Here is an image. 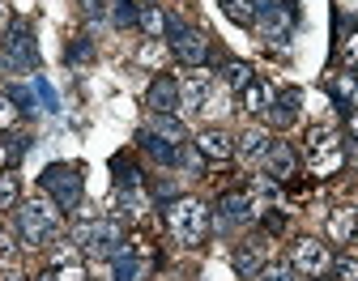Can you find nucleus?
<instances>
[{"instance_id":"nucleus-8","label":"nucleus","mask_w":358,"mask_h":281,"mask_svg":"<svg viewBox=\"0 0 358 281\" xmlns=\"http://www.w3.org/2000/svg\"><path fill=\"white\" fill-rule=\"evenodd\" d=\"M5 56H9V64L13 69H38V47H34V34H30V26H22V22H13L9 30H5Z\"/></svg>"},{"instance_id":"nucleus-6","label":"nucleus","mask_w":358,"mask_h":281,"mask_svg":"<svg viewBox=\"0 0 358 281\" xmlns=\"http://www.w3.org/2000/svg\"><path fill=\"white\" fill-rule=\"evenodd\" d=\"M290 268H294L303 281L329 277V268H333V247H329L324 239H316V234H303V239L290 243Z\"/></svg>"},{"instance_id":"nucleus-20","label":"nucleus","mask_w":358,"mask_h":281,"mask_svg":"<svg viewBox=\"0 0 358 281\" xmlns=\"http://www.w3.org/2000/svg\"><path fill=\"white\" fill-rule=\"evenodd\" d=\"M299 103H303V94H299V89L278 94V103L268 107V120H273V128H290V124L299 120Z\"/></svg>"},{"instance_id":"nucleus-11","label":"nucleus","mask_w":358,"mask_h":281,"mask_svg":"<svg viewBox=\"0 0 358 281\" xmlns=\"http://www.w3.org/2000/svg\"><path fill=\"white\" fill-rule=\"evenodd\" d=\"M231 264H235V273L248 277V281L260 277L264 264H268V247H264V239H239L235 252H231Z\"/></svg>"},{"instance_id":"nucleus-13","label":"nucleus","mask_w":358,"mask_h":281,"mask_svg":"<svg viewBox=\"0 0 358 281\" xmlns=\"http://www.w3.org/2000/svg\"><path fill=\"white\" fill-rule=\"evenodd\" d=\"M217 217L227 222V226H248V222H256L260 213H256V205H252L248 192H222V201H217Z\"/></svg>"},{"instance_id":"nucleus-28","label":"nucleus","mask_w":358,"mask_h":281,"mask_svg":"<svg viewBox=\"0 0 358 281\" xmlns=\"http://www.w3.org/2000/svg\"><path fill=\"white\" fill-rule=\"evenodd\" d=\"M333 281H358V260L354 256H333Z\"/></svg>"},{"instance_id":"nucleus-39","label":"nucleus","mask_w":358,"mask_h":281,"mask_svg":"<svg viewBox=\"0 0 358 281\" xmlns=\"http://www.w3.org/2000/svg\"><path fill=\"white\" fill-rule=\"evenodd\" d=\"M34 281H56V268H43V273H38Z\"/></svg>"},{"instance_id":"nucleus-30","label":"nucleus","mask_w":358,"mask_h":281,"mask_svg":"<svg viewBox=\"0 0 358 281\" xmlns=\"http://www.w3.org/2000/svg\"><path fill=\"white\" fill-rule=\"evenodd\" d=\"M260 281H303V277H299V273L290 268V260H286V264H264Z\"/></svg>"},{"instance_id":"nucleus-42","label":"nucleus","mask_w":358,"mask_h":281,"mask_svg":"<svg viewBox=\"0 0 358 281\" xmlns=\"http://www.w3.org/2000/svg\"><path fill=\"white\" fill-rule=\"evenodd\" d=\"M9 281H30V277H22V273H13V277H9Z\"/></svg>"},{"instance_id":"nucleus-34","label":"nucleus","mask_w":358,"mask_h":281,"mask_svg":"<svg viewBox=\"0 0 358 281\" xmlns=\"http://www.w3.org/2000/svg\"><path fill=\"white\" fill-rule=\"evenodd\" d=\"M90 56H94V47H90L85 38H77V43H73V52H69V60H90Z\"/></svg>"},{"instance_id":"nucleus-38","label":"nucleus","mask_w":358,"mask_h":281,"mask_svg":"<svg viewBox=\"0 0 358 281\" xmlns=\"http://www.w3.org/2000/svg\"><path fill=\"white\" fill-rule=\"evenodd\" d=\"M13 9L17 13H34V0H13Z\"/></svg>"},{"instance_id":"nucleus-45","label":"nucleus","mask_w":358,"mask_h":281,"mask_svg":"<svg viewBox=\"0 0 358 281\" xmlns=\"http://www.w3.org/2000/svg\"><path fill=\"white\" fill-rule=\"evenodd\" d=\"M81 5H90V0H81Z\"/></svg>"},{"instance_id":"nucleus-19","label":"nucleus","mask_w":358,"mask_h":281,"mask_svg":"<svg viewBox=\"0 0 358 281\" xmlns=\"http://www.w3.org/2000/svg\"><path fill=\"white\" fill-rule=\"evenodd\" d=\"M329 94H333V99H337V107H358V73H333L329 77Z\"/></svg>"},{"instance_id":"nucleus-27","label":"nucleus","mask_w":358,"mask_h":281,"mask_svg":"<svg viewBox=\"0 0 358 281\" xmlns=\"http://www.w3.org/2000/svg\"><path fill=\"white\" fill-rule=\"evenodd\" d=\"M162 60H166L162 38H145V47L137 52V64H145V69H158V73H162Z\"/></svg>"},{"instance_id":"nucleus-44","label":"nucleus","mask_w":358,"mask_h":281,"mask_svg":"<svg viewBox=\"0 0 358 281\" xmlns=\"http://www.w3.org/2000/svg\"><path fill=\"white\" fill-rule=\"evenodd\" d=\"M311 281H333V277H311Z\"/></svg>"},{"instance_id":"nucleus-24","label":"nucleus","mask_w":358,"mask_h":281,"mask_svg":"<svg viewBox=\"0 0 358 281\" xmlns=\"http://www.w3.org/2000/svg\"><path fill=\"white\" fill-rule=\"evenodd\" d=\"M162 140H171V145H188V128L179 124L175 115H154V124H150Z\"/></svg>"},{"instance_id":"nucleus-31","label":"nucleus","mask_w":358,"mask_h":281,"mask_svg":"<svg viewBox=\"0 0 358 281\" xmlns=\"http://www.w3.org/2000/svg\"><path fill=\"white\" fill-rule=\"evenodd\" d=\"M52 268H56V281H90L81 260H69V264H52Z\"/></svg>"},{"instance_id":"nucleus-12","label":"nucleus","mask_w":358,"mask_h":281,"mask_svg":"<svg viewBox=\"0 0 358 281\" xmlns=\"http://www.w3.org/2000/svg\"><path fill=\"white\" fill-rule=\"evenodd\" d=\"M192 145H196V154L205 162H231L235 158V136L227 128H205V132H196Z\"/></svg>"},{"instance_id":"nucleus-23","label":"nucleus","mask_w":358,"mask_h":281,"mask_svg":"<svg viewBox=\"0 0 358 281\" xmlns=\"http://www.w3.org/2000/svg\"><path fill=\"white\" fill-rule=\"evenodd\" d=\"M252 77H256V73H252L248 60H227V64H222V81H227L235 94H243V89L252 85Z\"/></svg>"},{"instance_id":"nucleus-40","label":"nucleus","mask_w":358,"mask_h":281,"mask_svg":"<svg viewBox=\"0 0 358 281\" xmlns=\"http://www.w3.org/2000/svg\"><path fill=\"white\" fill-rule=\"evenodd\" d=\"M128 5H137V9H145V5H150V0H128Z\"/></svg>"},{"instance_id":"nucleus-43","label":"nucleus","mask_w":358,"mask_h":281,"mask_svg":"<svg viewBox=\"0 0 358 281\" xmlns=\"http://www.w3.org/2000/svg\"><path fill=\"white\" fill-rule=\"evenodd\" d=\"M0 277H5V256H0Z\"/></svg>"},{"instance_id":"nucleus-16","label":"nucleus","mask_w":358,"mask_h":281,"mask_svg":"<svg viewBox=\"0 0 358 281\" xmlns=\"http://www.w3.org/2000/svg\"><path fill=\"white\" fill-rule=\"evenodd\" d=\"M137 140H141V150L158 162V166H179V145H171V140H162L154 128H141L137 132Z\"/></svg>"},{"instance_id":"nucleus-4","label":"nucleus","mask_w":358,"mask_h":281,"mask_svg":"<svg viewBox=\"0 0 358 281\" xmlns=\"http://www.w3.org/2000/svg\"><path fill=\"white\" fill-rule=\"evenodd\" d=\"M38 192L52 196L64 213H77V209H81V192H85L81 166H77V162H52L48 171L38 175Z\"/></svg>"},{"instance_id":"nucleus-3","label":"nucleus","mask_w":358,"mask_h":281,"mask_svg":"<svg viewBox=\"0 0 358 281\" xmlns=\"http://www.w3.org/2000/svg\"><path fill=\"white\" fill-rule=\"evenodd\" d=\"M13 222H17V234H22L26 247H48L60 234V226H64V209L52 196L38 192L34 201H26V205L13 209Z\"/></svg>"},{"instance_id":"nucleus-5","label":"nucleus","mask_w":358,"mask_h":281,"mask_svg":"<svg viewBox=\"0 0 358 281\" xmlns=\"http://www.w3.org/2000/svg\"><path fill=\"white\" fill-rule=\"evenodd\" d=\"M294 22H299V9H294V0H278V5H260L256 9V38L264 43H273V47H286L294 38Z\"/></svg>"},{"instance_id":"nucleus-14","label":"nucleus","mask_w":358,"mask_h":281,"mask_svg":"<svg viewBox=\"0 0 358 281\" xmlns=\"http://www.w3.org/2000/svg\"><path fill=\"white\" fill-rule=\"evenodd\" d=\"M209 89H213V73L192 69V73H188V81H179V99H184V107H192V111H205Z\"/></svg>"},{"instance_id":"nucleus-25","label":"nucleus","mask_w":358,"mask_h":281,"mask_svg":"<svg viewBox=\"0 0 358 281\" xmlns=\"http://www.w3.org/2000/svg\"><path fill=\"white\" fill-rule=\"evenodd\" d=\"M22 107H17V99H13V94L9 89H0V132H13L17 124H22Z\"/></svg>"},{"instance_id":"nucleus-10","label":"nucleus","mask_w":358,"mask_h":281,"mask_svg":"<svg viewBox=\"0 0 358 281\" xmlns=\"http://www.w3.org/2000/svg\"><path fill=\"white\" fill-rule=\"evenodd\" d=\"M145 107H150L154 115H175L179 107H184V99H179V81L166 77V73H158V77L150 81V89H145Z\"/></svg>"},{"instance_id":"nucleus-37","label":"nucleus","mask_w":358,"mask_h":281,"mask_svg":"<svg viewBox=\"0 0 358 281\" xmlns=\"http://www.w3.org/2000/svg\"><path fill=\"white\" fill-rule=\"evenodd\" d=\"M9 158H13V154H9V145L0 140V171H9Z\"/></svg>"},{"instance_id":"nucleus-17","label":"nucleus","mask_w":358,"mask_h":281,"mask_svg":"<svg viewBox=\"0 0 358 281\" xmlns=\"http://www.w3.org/2000/svg\"><path fill=\"white\" fill-rule=\"evenodd\" d=\"M354 213H358V205H337L329 213V243H337V247L354 243Z\"/></svg>"},{"instance_id":"nucleus-26","label":"nucleus","mask_w":358,"mask_h":281,"mask_svg":"<svg viewBox=\"0 0 358 281\" xmlns=\"http://www.w3.org/2000/svg\"><path fill=\"white\" fill-rule=\"evenodd\" d=\"M137 26H141L150 38H162V34H166V13H162L158 5H145V9L137 13Z\"/></svg>"},{"instance_id":"nucleus-15","label":"nucleus","mask_w":358,"mask_h":281,"mask_svg":"<svg viewBox=\"0 0 358 281\" xmlns=\"http://www.w3.org/2000/svg\"><path fill=\"white\" fill-rule=\"evenodd\" d=\"M278 103V89L268 85L264 77H252V85L239 94V107L248 111V115H268V107Z\"/></svg>"},{"instance_id":"nucleus-41","label":"nucleus","mask_w":358,"mask_h":281,"mask_svg":"<svg viewBox=\"0 0 358 281\" xmlns=\"http://www.w3.org/2000/svg\"><path fill=\"white\" fill-rule=\"evenodd\" d=\"M354 243H358V213H354Z\"/></svg>"},{"instance_id":"nucleus-18","label":"nucleus","mask_w":358,"mask_h":281,"mask_svg":"<svg viewBox=\"0 0 358 281\" xmlns=\"http://www.w3.org/2000/svg\"><path fill=\"white\" fill-rule=\"evenodd\" d=\"M268 145H273V136H268L264 128H248L243 136H235V154H239L243 162H264Z\"/></svg>"},{"instance_id":"nucleus-1","label":"nucleus","mask_w":358,"mask_h":281,"mask_svg":"<svg viewBox=\"0 0 358 281\" xmlns=\"http://www.w3.org/2000/svg\"><path fill=\"white\" fill-rule=\"evenodd\" d=\"M162 222H166V234L179 243V247H201L209 239V226H213V213L205 201L196 196H175L166 209H162Z\"/></svg>"},{"instance_id":"nucleus-36","label":"nucleus","mask_w":358,"mask_h":281,"mask_svg":"<svg viewBox=\"0 0 358 281\" xmlns=\"http://www.w3.org/2000/svg\"><path fill=\"white\" fill-rule=\"evenodd\" d=\"M345 132H350V140H358V107L345 111Z\"/></svg>"},{"instance_id":"nucleus-33","label":"nucleus","mask_w":358,"mask_h":281,"mask_svg":"<svg viewBox=\"0 0 358 281\" xmlns=\"http://www.w3.org/2000/svg\"><path fill=\"white\" fill-rule=\"evenodd\" d=\"M34 89L43 94V107H48V111H60V103H56V89H52L48 81H43V77H34Z\"/></svg>"},{"instance_id":"nucleus-7","label":"nucleus","mask_w":358,"mask_h":281,"mask_svg":"<svg viewBox=\"0 0 358 281\" xmlns=\"http://www.w3.org/2000/svg\"><path fill=\"white\" fill-rule=\"evenodd\" d=\"M166 34H171V56L179 64H188V69H205L209 60V34L205 30H192L184 22H171L166 17Z\"/></svg>"},{"instance_id":"nucleus-32","label":"nucleus","mask_w":358,"mask_h":281,"mask_svg":"<svg viewBox=\"0 0 358 281\" xmlns=\"http://www.w3.org/2000/svg\"><path fill=\"white\" fill-rule=\"evenodd\" d=\"M137 13H141L137 5H128V0H115V13H111V17H115V26H137Z\"/></svg>"},{"instance_id":"nucleus-22","label":"nucleus","mask_w":358,"mask_h":281,"mask_svg":"<svg viewBox=\"0 0 358 281\" xmlns=\"http://www.w3.org/2000/svg\"><path fill=\"white\" fill-rule=\"evenodd\" d=\"M22 205V179L17 171H0V213H13Z\"/></svg>"},{"instance_id":"nucleus-21","label":"nucleus","mask_w":358,"mask_h":281,"mask_svg":"<svg viewBox=\"0 0 358 281\" xmlns=\"http://www.w3.org/2000/svg\"><path fill=\"white\" fill-rule=\"evenodd\" d=\"M217 9H222V17L235 22V26H252L260 5H256V0H217Z\"/></svg>"},{"instance_id":"nucleus-35","label":"nucleus","mask_w":358,"mask_h":281,"mask_svg":"<svg viewBox=\"0 0 358 281\" xmlns=\"http://www.w3.org/2000/svg\"><path fill=\"white\" fill-rule=\"evenodd\" d=\"M9 26H13V5H5V0H0V38H5Z\"/></svg>"},{"instance_id":"nucleus-2","label":"nucleus","mask_w":358,"mask_h":281,"mask_svg":"<svg viewBox=\"0 0 358 281\" xmlns=\"http://www.w3.org/2000/svg\"><path fill=\"white\" fill-rule=\"evenodd\" d=\"M303 166L316 179H333L345 166V140L333 124H311L303 132Z\"/></svg>"},{"instance_id":"nucleus-29","label":"nucleus","mask_w":358,"mask_h":281,"mask_svg":"<svg viewBox=\"0 0 358 281\" xmlns=\"http://www.w3.org/2000/svg\"><path fill=\"white\" fill-rule=\"evenodd\" d=\"M341 60H345V69H350V73H358V26L341 38Z\"/></svg>"},{"instance_id":"nucleus-9","label":"nucleus","mask_w":358,"mask_h":281,"mask_svg":"<svg viewBox=\"0 0 358 281\" xmlns=\"http://www.w3.org/2000/svg\"><path fill=\"white\" fill-rule=\"evenodd\" d=\"M260 166H264V175H268V179H273V183H282V187L299 179V154H294V145H290V140H273Z\"/></svg>"}]
</instances>
